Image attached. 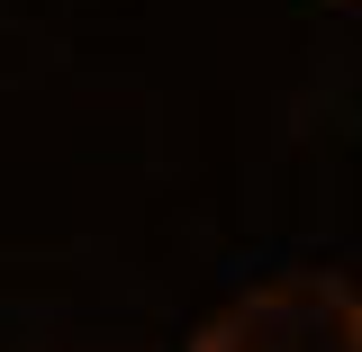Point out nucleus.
Segmentation results:
<instances>
[{
	"mask_svg": "<svg viewBox=\"0 0 362 352\" xmlns=\"http://www.w3.org/2000/svg\"><path fill=\"white\" fill-rule=\"evenodd\" d=\"M190 352H362V289L335 271H281L226 298L190 334Z\"/></svg>",
	"mask_w": 362,
	"mask_h": 352,
	"instance_id": "f257e3e1",
	"label": "nucleus"
}]
</instances>
